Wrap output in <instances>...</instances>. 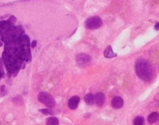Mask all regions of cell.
Masks as SVG:
<instances>
[{
	"label": "cell",
	"instance_id": "6da1fadb",
	"mask_svg": "<svg viewBox=\"0 0 159 125\" xmlns=\"http://www.w3.org/2000/svg\"><path fill=\"white\" fill-rule=\"evenodd\" d=\"M135 71L138 76L142 81L149 82L154 76V71L151 64L143 59H138L135 63Z\"/></svg>",
	"mask_w": 159,
	"mask_h": 125
},
{
	"label": "cell",
	"instance_id": "7a4b0ae2",
	"mask_svg": "<svg viewBox=\"0 0 159 125\" xmlns=\"http://www.w3.org/2000/svg\"><path fill=\"white\" fill-rule=\"evenodd\" d=\"M2 59L8 70V72L12 74L14 73V76H15L22 66L23 60L14 56L8 55L4 52L2 53Z\"/></svg>",
	"mask_w": 159,
	"mask_h": 125
},
{
	"label": "cell",
	"instance_id": "3957f363",
	"mask_svg": "<svg viewBox=\"0 0 159 125\" xmlns=\"http://www.w3.org/2000/svg\"><path fill=\"white\" fill-rule=\"evenodd\" d=\"M24 33V30L22 27L14 26L2 33L1 39L5 44L9 43L20 38Z\"/></svg>",
	"mask_w": 159,
	"mask_h": 125
},
{
	"label": "cell",
	"instance_id": "277c9868",
	"mask_svg": "<svg viewBox=\"0 0 159 125\" xmlns=\"http://www.w3.org/2000/svg\"><path fill=\"white\" fill-rule=\"evenodd\" d=\"M38 99L39 102L49 108H52L55 106L56 103L53 97L47 92L40 93L38 96Z\"/></svg>",
	"mask_w": 159,
	"mask_h": 125
},
{
	"label": "cell",
	"instance_id": "5b68a950",
	"mask_svg": "<svg viewBox=\"0 0 159 125\" xmlns=\"http://www.w3.org/2000/svg\"><path fill=\"white\" fill-rule=\"evenodd\" d=\"M85 24L87 29L96 30L101 27L102 21L99 17H93L87 19Z\"/></svg>",
	"mask_w": 159,
	"mask_h": 125
},
{
	"label": "cell",
	"instance_id": "8992f818",
	"mask_svg": "<svg viewBox=\"0 0 159 125\" xmlns=\"http://www.w3.org/2000/svg\"><path fill=\"white\" fill-rule=\"evenodd\" d=\"M124 105V101L122 98L120 96H116L111 101V105L113 107L116 109H121Z\"/></svg>",
	"mask_w": 159,
	"mask_h": 125
},
{
	"label": "cell",
	"instance_id": "52a82bcc",
	"mask_svg": "<svg viewBox=\"0 0 159 125\" xmlns=\"http://www.w3.org/2000/svg\"><path fill=\"white\" fill-rule=\"evenodd\" d=\"M80 98L77 96H75L71 97L68 101V106L72 110H75L77 108L80 103Z\"/></svg>",
	"mask_w": 159,
	"mask_h": 125
},
{
	"label": "cell",
	"instance_id": "ba28073f",
	"mask_svg": "<svg viewBox=\"0 0 159 125\" xmlns=\"http://www.w3.org/2000/svg\"><path fill=\"white\" fill-rule=\"evenodd\" d=\"M94 100L97 106H102L105 102V96L103 93L99 92L94 96Z\"/></svg>",
	"mask_w": 159,
	"mask_h": 125
},
{
	"label": "cell",
	"instance_id": "9c48e42d",
	"mask_svg": "<svg viewBox=\"0 0 159 125\" xmlns=\"http://www.w3.org/2000/svg\"><path fill=\"white\" fill-rule=\"evenodd\" d=\"M91 60V58L90 57V56L84 53L80 54L77 58V62L80 65L87 64V62H89Z\"/></svg>",
	"mask_w": 159,
	"mask_h": 125
},
{
	"label": "cell",
	"instance_id": "30bf717a",
	"mask_svg": "<svg viewBox=\"0 0 159 125\" xmlns=\"http://www.w3.org/2000/svg\"><path fill=\"white\" fill-rule=\"evenodd\" d=\"M148 122L151 123L153 124L159 120V114L157 112H153L151 113L147 117Z\"/></svg>",
	"mask_w": 159,
	"mask_h": 125
},
{
	"label": "cell",
	"instance_id": "8fae6325",
	"mask_svg": "<svg viewBox=\"0 0 159 125\" xmlns=\"http://www.w3.org/2000/svg\"><path fill=\"white\" fill-rule=\"evenodd\" d=\"M116 56H117V54L114 53L113 48L110 46H108L104 51V56L106 58L110 59V58L116 57Z\"/></svg>",
	"mask_w": 159,
	"mask_h": 125
},
{
	"label": "cell",
	"instance_id": "7c38bea8",
	"mask_svg": "<svg viewBox=\"0 0 159 125\" xmlns=\"http://www.w3.org/2000/svg\"><path fill=\"white\" fill-rule=\"evenodd\" d=\"M14 26V24H11L9 21H0V29L2 32L10 29V27Z\"/></svg>",
	"mask_w": 159,
	"mask_h": 125
},
{
	"label": "cell",
	"instance_id": "4fadbf2b",
	"mask_svg": "<svg viewBox=\"0 0 159 125\" xmlns=\"http://www.w3.org/2000/svg\"><path fill=\"white\" fill-rule=\"evenodd\" d=\"M84 101L88 105H93L95 102L94 96L91 93L87 94V95L84 97Z\"/></svg>",
	"mask_w": 159,
	"mask_h": 125
},
{
	"label": "cell",
	"instance_id": "5bb4252c",
	"mask_svg": "<svg viewBox=\"0 0 159 125\" xmlns=\"http://www.w3.org/2000/svg\"><path fill=\"white\" fill-rule=\"evenodd\" d=\"M59 122L58 120V118L56 117H49L47 120H46V124L49 125H59Z\"/></svg>",
	"mask_w": 159,
	"mask_h": 125
},
{
	"label": "cell",
	"instance_id": "9a60e30c",
	"mask_svg": "<svg viewBox=\"0 0 159 125\" xmlns=\"http://www.w3.org/2000/svg\"><path fill=\"white\" fill-rule=\"evenodd\" d=\"M145 122V118L141 116H138L134 120V124L135 125H143Z\"/></svg>",
	"mask_w": 159,
	"mask_h": 125
},
{
	"label": "cell",
	"instance_id": "2e32d148",
	"mask_svg": "<svg viewBox=\"0 0 159 125\" xmlns=\"http://www.w3.org/2000/svg\"><path fill=\"white\" fill-rule=\"evenodd\" d=\"M4 72L3 69V60L1 58H0V79L4 77Z\"/></svg>",
	"mask_w": 159,
	"mask_h": 125
},
{
	"label": "cell",
	"instance_id": "e0dca14e",
	"mask_svg": "<svg viewBox=\"0 0 159 125\" xmlns=\"http://www.w3.org/2000/svg\"><path fill=\"white\" fill-rule=\"evenodd\" d=\"M39 111L44 115H51L52 114V113L51 112V111L49 110L48 109H40Z\"/></svg>",
	"mask_w": 159,
	"mask_h": 125
},
{
	"label": "cell",
	"instance_id": "ac0fdd59",
	"mask_svg": "<svg viewBox=\"0 0 159 125\" xmlns=\"http://www.w3.org/2000/svg\"><path fill=\"white\" fill-rule=\"evenodd\" d=\"M8 21H9L11 24H14L16 22L17 19H16V18L15 17V16H14V15H11V16L8 19Z\"/></svg>",
	"mask_w": 159,
	"mask_h": 125
},
{
	"label": "cell",
	"instance_id": "d6986e66",
	"mask_svg": "<svg viewBox=\"0 0 159 125\" xmlns=\"http://www.w3.org/2000/svg\"><path fill=\"white\" fill-rule=\"evenodd\" d=\"M37 41L36 40H33V41L32 42V43H31V47L32 48H34V47H35L37 46Z\"/></svg>",
	"mask_w": 159,
	"mask_h": 125
},
{
	"label": "cell",
	"instance_id": "ffe728a7",
	"mask_svg": "<svg viewBox=\"0 0 159 125\" xmlns=\"http://www.w3.org/2000/svg\"><path fill=\"white\" fill-rule=\"evenodd\" d=\"M154 30L156 31H159V22H157L155 24L154 26Z\"/></svg>",
	"mask_w": 159,
	"mask_h": 125
},
{
	"label": "cell",
	"instance_id": "44dd1931",
	"mask_svg": "<svg viewBox=\"0 0 159 125\" xmlns=\"http://www.w3.org/2000/svg\"><path fill=\"white\" fill-rule=\"evenodd\" d=\"M1 91L2 93H5V86L3 85L1 88Z\"/></svg>",
	"mask_w": 159,
	"mask_h": 125
},
{
	"label": "cell",
	"instance_id": "7402d4cb",
	"mask_svg": "<svg viewBox=\"0 0 159 125\" xmlns=\"http://www.w3.org/2000/svg\"><path fill=\"white\" fill-rule=\"evenodd\" d=\"M3 41H2V40L1 39V40H0V47H2V45H3Z\"/></svg>",
	"mask_w": 159,
	"mask_h": 125
},
{
	"label": "cell",
	"instance_id": "603a6c76",
	"mask_svg": "<svg viewBox=\"0 0 159 125\" xmlns=\"http://www.w3.org/2000/svg\"><path fill=\"white\" fill-rule=\"evenodd\" d=\"M2 31H1V30L0 29V36L2 35Z\"/></svg>",
	"mask_w": 159,
	"mask_h": 125
}]
</instances>
